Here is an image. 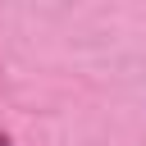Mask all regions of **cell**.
Here are the masks:
<instances>
[{"label": "cell", "instance_id": "1", "mask_svg": "<svg viewBox=\"0 0 146 146\" xmlns=\"http://www.w3.org/2000/svg\"><path fill=\"white\" fill-rule=\"evenodd\" d=\"M0 146H9V137H5V132H0Z\"/></svg>", "mask_w": 146, "mask_h": 146}]
</instances>
